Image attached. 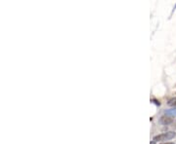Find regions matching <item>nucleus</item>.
<instances>
[{
    "label": "nucleus",
    "mask_w": 176,
    "mask_h": 144,
    "mask_svg": "<svg viewBox=\"0 0 176 144\" xmlns=\"http://www.w3.org/2000/svg\"><path fill=\"white\" fill-rule=\"evenodd\" d=\"M176 136V132L174 131H167L164 133H160L158 135H156L154 137V141H166V140H170L174 138Z\"/></svg>",
    "instance_id": "nucleus-1"
},
{
    "label": "nucleus",
    "mask_w": 176,
    "mask_h": 144,
    "mask_svg": "<svg viewBox=\"0 0 176 144\" xmlns=\"http://www.w3.org/2000/svg\"><path fill=\"white\" fill-rule=\"evenodd\" d=\"M160 122L163 123V125H168L170 123L173 122V118L171 116H168V115H164L160 118Z\"/></svg>",
    "instance_id": "nucleus-2"
},
{
    "label": "nucleus",
    "mask_w": 176,
    "mask_h": 144,
    "mask_svg": "<svg viewBox=\"0 0 176 144\" xmlns=\"http://www.w3.org/2000/svg\"><path fill=\"white\" fill-rule=\"evenodd\" d=\"M167 103H168V105H170V106H176V96L173 97V98H171V99H169Z\"/></svg>",
    "instance_id": "nucleus-3"
},
{
    "label": "nucleus",
    "mask_w": 176,
    "mask_h": 144,
    "mask_svg": "<svg viewBox=\"0 0 176 144\" xmlns=\"http://www.w3.org/2000/svg\"><path fill=\"white\" fill-rule=\"evenodd\" d=\"M160 144H175V143H174V142H163V143Z\"/></svg>",
    "instance_id": "nucleus-4"
},
{
    "label": "nucleus",
    "mask_w": 176,
    "mask_h": 144,
    "mask_svg": "<svg viewBox=\"0 0 176 144\" xmlns=\"http://www.w3.org/2000/svg\"><path fill=\"white\" fill-rule=\"evenodd\" d=\"M151 144H156V141H154V140H153V141L151 142Z\"/></svg>",
    "instance_id": "nucleus-5"
}]
</instances>
